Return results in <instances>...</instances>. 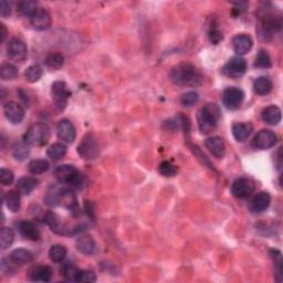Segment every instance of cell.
<instances>
[{
	"label": "cell",
	"instance_id": "6da1fadb",
	"mask_svg": "<svg viewBox=\"0 0 283 283\" xmlns=\"http://www.w3.org/2000/svg\"><path fill=\"white\" fill-rule=\"evenodd\" d=\"M169 79L178 87H199L204 81V76L197 68L189 62H182L174 67L169 72Z\"/></svg>",
	"mask_w": 283,
	"mask_h": 283
},
{
	"label": "cell",
	"instance_id": "7a4b0ae2",
	"mask_svg": "<svg viewBox=\"0 0 283 283\" xmlns=\"http://www.w3.org/2000/svg\"><path fill=\"white\" fill-rule=\"evenodd\" d=\"M221 118L220 108L215 103H207L198 115L199 131L203 134H210L216 130Z\"/></svg>",
	"mask_w": 283,
	"mask_h": 283
},
{
	"label": "cell",
	"instance_id": "3957f363",
	"mask_svg": "<svg viewBox=\"0 0 283 283\" xmlns=\"http://www.w3.org/2000/svg\"><path fill=\"white\" fill-rule=\"evenodd\" d=\"M54 176L61 184L68 185L73 189H82L84 186V177L73 165H61L54 169Z\"/></svg>",
	"mask_w": 283,
	"mask_h": 283
},
{
	"label": "cell",
	"instance_id": "277c9868",
	"mask_svg": "<svg viewBox=\"0 0 283 283\" xmlns=\"http://www.w3.org/2000/svg\"><path fill=\"white\" fill-rule=\"evenodd\" d=\"M50 136L51 131L47 124L35 123L25 132L23 140L30 146H43L48 143Z\"/></svg>",
	"mask_w": 283,
	"mask_h": 283
},
{
	"label": "cell",
	"instance_id": "5b68a950",
	"mask_svg": "<svg viewBox=\"0 0 283 283\" xmlns=\"http://www.w3.org/2000/svg\"><path fill=\"white\" fill-rule=\"evenodd\" d=\"M51 96H52L54 106L58 111L62 112L66 110L68 100L71 96V91L67 83L63 81H55L51 87Z\"/></svg>",
	"mask_w": 283,
	"mask_h": 283
},
{
	"label": "cell",
	"instance_id": "8992f818",
	"mask_svg": "<svg viewBox=\"0 0 283 283\" xmlns=\"http://www.w3.org/2000/svg\"><path fill=\"white\" fill-rule=\"evenodd\" d=\"M99 144L94 135L91 133L87 134L78 146V154L87 160H93L99 156Z\"/></svg>",
	"mask_w": 283,
	"mask_h": 283
},
{
	"label": "cell",
	"instance_id": "52a82bcc",
	"mask_svg": "<svg viewBox=\"0 0 283 283\" xmlns=\"http://www.w3.org/2000/svg\"><path fill=\"white\" fill-rule=\"evenodd\" d=\"M247 71V61L242 56L237 55L231 58V59L224 64L221 72L228 76V78H240Z\"/></svg>",
	"mask_w": 283,
	"mask_h": 283
},
{
	"label": "cell",
	"instance_id": "ba28073f",
	"mask_svg": "<svg viewBox=\"0 0 283 283\" xmlns=\"http://www.w3.org/2000/svg\"><path fill=\"white\" fill-rule=\"evenodd\" d=\"M6 51H7V55L9 59L15 62L21 63L27 59V46H25V43L21 39H18V38H12L11 40H9L7 47H6Z\"/></svg>",
	"mask_w": 283,
	"mask_h": 283
},
{
	"label": "cell",
	"instance_id": "9c48e42d",
	"mask_svg": "<svg viewBox=\"0 0 283 283\" xmlns=\"http://www.w3.org/2000/svg\"><path fill=\"white\" fill-rule=\"evenodd\" d=\"M254 188L256 185L252 179L241 177L236 179L234 184L231 185V194L236 198L243 199L251 195L254 191Z\"/></svg>",
	"mask_w": 283,
	"mask_h": 283
},
{
	"label": "cell",
	"instance_id": "30bf717a",
	"mask_svg": "<svg viewBox=\"0 0 283 283\" xmlns=\"http://www.w3.org/2000/svg\"><path fill=\"white\" fill-rule=\"evenodd\" d=\"M244 100V92L239 88H227L222 93V103L229 110H237Z\"/></svg>",
	"mask_w": 283,
	"mask_h": 283
},
{
	"label": "cell",
	"instance_id": "8fae6325",
	"mask_svg": "<svg viewBox=\"0 0 283 283\" xmlns=\"http://www.w3.org/2000/svg\"><path fill=\"white\" fill-rule=\"evenodd\" d=\"M59 205L72 212V215L78 217L81 214L79 207L78 198H76L74 191L70 188H61L59 192Z\"/></svg>",
	"mask_w": 283,
	"mask_h": 283
},
{
	"label": "cell",
	"instance_id": "7c38bea8",
	"mask_svg": "<svg viewBox=\"0 0 283 283\" xmlns=\"http://www.w3.org/2000/svg\"><path fill=\"white\" fill-rule=\"evenodd\" d=\"M29 21L31 27L38 31L48 30L52 24V19H51L49 11L40 7H38V9L30 16Z\"/></svg>",
	"mask_w": 283,
	"mask_h": 283
},
{
	"label": "cell",
	"instance_id": "4fadbf2b",
	"mask_svg": "<svg viewBox=\"0 0 283 283\" xmlns=\"http://www.w3.org/2000/svg\"><path fill=\"white\" fill-rule=\"evenodd\" d=\"M44 221L49 226L52 233L59 235V236H71L73 235L72 231H71L67 226L66 223L63 222L61 219V217L59 215H56L55 212L48 211L46 215H44Z\"/></svg>",
	"mask_w": 283,
	"mask_h": 283
},
{
	"label": "cell",
	"instance_id": "5bb4252c",
	"mask_svg": "<svg viewBox=\"0 0 283 283\" xmlns=\"http://www.w3.org/2000/svg\"><path fill=\"white\" fill-rule=\"evenodd\" d=\"M56 135L58 138L61 142H64L67 144L73 143L75 137H76V131L75 127L72 124V122L64 119L61 120L56 126Z\"/></svg>",
	"mask_w": 283,
	"mask_h": 283
},
{
	"label": "cell",
	"instance_id": "9a60e30c",
	"mask_svg": "<svg viewBox=\"0 0 283 283\" xmlns=\"http://www.w3.org/2000/svg\"><path fill=\"white\" fill-rule=\"evenodd\" d=\"M276 142H278V137H276L274 132L270 130H261L256 134L253 138V145L259 150H268L273 147L276 144Z\"/></svg>",
	"mask_w": 283,
	"mask_h": 283
},
{
	"label": "cell",
	"instance_id": "2e32d148",
	"mask_svg": "<svg viewBox=\"0 0 283 283\" xmlns=\"http://www.w3.org/2000/svg\"><path fill=\"white\" fill-rule=\"evenodd\" d=\"M5 117L11 124H19L24 118V108L17 102H7L4 106Z\"/></svg>",
	"mask_w": 283,
	"mask_h": 283
},
{
	"label": "cell",
	"instance_id": "e0dca14e",
	"mask_svg": "<svg viewBox=\"0 0 283 283\" xmlns=\"http://www.w3.org/2000/svg\"><path fill=\"white\" fill-rule=\"evenodd\" d=\"M29 279L35 282H49L52 279L53 271L49 266L37 265L29 270Z\"/></svg>",
	"mask_w": 283,
	"mask_h": 283
},
{
	"label": "cell",
	"instance_id": "ac0fdd59",
	"mask_svg": "<svg viewBox=\"0 0 283 283\" xmlns=\"http://www.w3.org/2000/svg\"><path fill=\"white\" fill-rule=\"evenodd\" d=\"M17 228L19 234H20L24 239H28L31 241H38L40 239V231L34 222L28 220H21L17 223Z\"/></svg>",
	"mask_w": 283,
	"mask_h": 283
},
{
	"label": "cell",
	"instance_id": "d6986e66",
	"mask_svg": "<svg viewBox=\"0 0 283 283\" xmlns=\"http://www.w3.org/2000/svg\"><path fill=\"white\" fill-rule=\"evenodd\" d=\"M252 44L253 41L251 39V37L244 34L237 35L233 39V48L238 55H243L248 53L249 51L251 50Z\"/></svg>",
	"mask_w": 283,
	"mask_h": 283
},
{
	"label": "cell",
	"instance_id": "ffe728a7",
	"mask_svg": "<svg viewBox=\"0 0 283 283\" xmlns=\"http://www.w3.org/2000/svg\"><path fill=\"white\" fill-rule=\"evenodd\" d=\"M270 203H271V196L269 192L260 191L252 198L251 203H250V209L256 214H261L269 208Z\"/></svg>",
	"mask_w": 283,
	"mask_h": 283
},
{
	"label": "cell",
	"instance_id": "44dd1931",
	"mask_svg": "<svg viewBox=\"0 0 283 283\" xmlns=\"http://www.w3.org/2000/svg\"><path fill=\"white\" fill-rule=\"evenodd\" d=\"M205 146L217 158H222L226 154V145L219 136H211L205 140Z\"/></svg>",
	"mask_w": 283,
	"mask_h": 283
},
{
	"label": "cell",
	"instance_id": "7402d4cb",
	"mask_svg": "<svg viewBox=\"0 0 283 283\" xmlns=\"http://www.w3.org/2000/svg\"><path fill=\"white\" fill-rule=\"evenodd\" d=\"M76 249L83 254H92L95 251V241L89 234H81L75 242Z\"/></svg>",
	"mask_w": 283,
	"mask_h": 283
},
{
	"label": "cell",
	"instance_id": "603a6c76",
	"mask_svg": "<svg viewBox=\"0 0 283 283\" xmlns=\"http://www.w3.org/2000/svg\"><path fill=\"white\" fill-rule=\"evenodd\" d=\"M261 119L266 124L278 125L282 119V112L279 106L270 105L266 107L261 113Z\"/></svg>",
	"mask_w": 283,
	"mask_h": 283
},
{
	"label": "cell",
	"instance_id": "cb8c5ba5",
	"mask_svg": "<svg viewBox=\"0 0 283 283\" xmlns=\"http://www.w3.org/2000/svg\"><path fill=\"white\" fill-rule=\"evenodd\" d=\"M32 259H34V254H32L29 250L23 248L15 249L14 251H11V253L9 254V260L17 266L27 265V263H30L32 261Z\"/></svg>",
	"mask_w": 283,
	"mask_h": 283
},
{
	"label": "cell",
	"instance_id": "d4e9b609",
	"mask_svg": "<svg viewBox=\"0 0 283 283\" xmlns=\"http://www.w3.org/2000/svg\"><path fill=\"white\" fill-rule=\"evenodd\" d=\"M231 131L237 142H244L253 132V125L251 123H235Z\"/></svg>",
	"mask_w": 283,
	"mask_h": 283
},
{
	"label": "cell",
	"instance_id": "484cf974",
	"mask_svg": "<svg viewBox=\"0 0 283 283\" xmlns=\"http://www.w3.org/2000/svg\"><path fill=\"white\" fill-rule=\"evenodd\" d=\"M38 185V181L34 177L23 176L17 182V190L22 195L28 196L34 191Z\"/></svg>",
	"mask_w": 283,
	"mask_h": 283
},
{
	"label": "cell",
	"instance_id": "4316f807",
	"mask_svg": "<svg viewBox=\"0 0 283 283\" xmlns=\"http://www.w3.org/2000/svg\"><path fill=\"white\" fill-rule=\"evenodd\" d=\"M5 204L11 212H18L20 210L21 201H20V192H19V190L12 189L9 190L8 192H6Z\"/></svg>",
	"mask_w": 283,
	"mask_h": 283
},
{
	"label": "cell",
	"instance_id": "83f0119b",
	"mask_svg": "<svg viewBox=\"0 0 283 283\" xmlns=\"http://www.w3.org/2000/svg\"><path fill=\"white\" fill-rule=\"evenodd\" d=\"M272 81L268 76H259L253 82L254 92L259 95H268L272 91Z\"/></svg>",
	"mask_w": 283,
	"mask_h": 283
},
{
	"label": "cell",
	"instance_id": "f1b7e54d",
	"mask_svg": "<svg viewBox=\"0 0 283 283\" xmlns=\"http://www.w3.org/2000/svg\"><path fill=\"white\" fill-rule=\"evenodd\" d=\"M67 151L68 150H67L66 145L62 143H55V144L49 146V149L47 150V154L50 159L54 160V162H58V160H60L66 156Z\"/></svg>",
	"mask_w": 283,
	"mask_h": 283
},
{
	"label": "cell",
	"instance_id": "f546056e",
	"mask_svg": "<svg viewBox=\"0 0 283 283\" xmlns=\"http://www.w3.org/2000/svg\"><path fill=\"white\" fill-rule=\"evenodd\" d=\"M79 272L80 270L76 268V266L72 262H67L66 265H63L61 269V273L63 275V278L68 282H76Z\"/></svg>",
	"mask_w": 283,
	"mask_h": 283
},
{
	"label": "cell",
	"instance_id": "4dcf8cb0",
	"mask_svg": "<svg viewBox=\"0 0 283 283\" xmlns=\"http://www.w3.org/2000/svg\"><path fill=\"white\" fill-rule=\"evenodd\" d=\"M49 167L50 164L48 160L38 158V159L31 160V162L28 164V171L31 174H34V175H40V174L46 173L49 169Z\"/></svg>",
	"mask_w": 283,
	"mask_h": 283
},
{
	"label": "cell",
	"instance_id": "1f68e13d",
	"mask_svg": "<svg viewBox=\"0 0 283 283\" xmlns=\"http://www.w3.org/2000/svg\"><path fill=\"white\" fill-rule=\"evenodd\" d=\"M67 254H68L67 248L62 246V244H54V246L51 247L49 250L50 259L55 263L62 262L64 259H66Z\"/></svg>",
	"mask_w": 283,
	"mask_h": 283
},
{
	"label": "cell",
	"instance_id": "d6a6232c",
	"mask_svg": "<svg viewBox=\"0 0 283 283\" xmlns=\"http://www.w3.org/2000/svg\"><path fill=\"white\" fill-rule=\"evenodd\" d=\"M37 9V3L31 2V0H23V2H19L17 4V11L23 17L30 18V16L34 14Z\"/></svg>",
	"mask_w": 283,
	"mask_h": 283
},
{
	"label": "cell",
	"instance_id": "836d02e7",
	"mask_svg": "<svg viewBox=\"0 0 283 283\" xmlns=\"http://www.w3.org/2000/svg\"><path fill=\"white\" fill-rule=\"evenodd\" d=\"M44 63H46V66L50 69H60L64 64V56L60 52H51L46 56Z\"/></svg>",
	"mask_w": 283,
	"mask_h": 283
},
{
	"label": "cell",
	"instance_id": "e575fe53",
	"mask_svg": "<svg viewBox=\"0 0 283 283\" xmlns=\"http://www.w3.org/2000/svg\"><path fill=\"white\" fill-rule=\"evenodd\" d=\"M15 240V234L12 229L8 227H3L0 230V246L3 250L8 249Z\"/></svg>",
	"mask_w": 283,
	"mask_h": 283
},
{
	"label": "cell",
	"instance_id": "d590c367",
	"mask_svg": "<svg viewBox=\"0 0 283 283\" xmlns=\"http://www.w3.org/2000/svg\"><path fill=\"white\" fill-rule=\"evenodd\" d=\"M271 58H270L268 51H266L265 49L259 50V52L254 59V67L259 69H269L271 68Z\"/></svg>",
	"mask_w": 283,
	"mask_h": 283
},
{
	"label": "cell",
	"instance_id": "8d00e7d4",
	"mask_svg": "<svg viewBox=\"0 0 283 283\" xmlns=\"http://www.w3.org/2000/svg\"><path fill=\"white\" fill-rule=\"evenodd\" d=\"M27 143H17L15 146L12 147V155H14L15 159L18 162H23L24 159H27L30 150L28 149Z\"/></svg>",
	"mask_w": 283,
	"mask_h": 283
},
{
	"label": "cell",
	"instance_id": "74e56055",
	"mask_svg": "<svg viewBox=\"0 0 283 283\" xmlns=\"http://www.w3.org/2000/svg\"><path fill=\"white\" fill-rule=\"evenodd\" d=\"M0 76L3 80H14L18 76V69L11 63H4L0 68Z\"/></svg>",
	"mask_w": 283,
	"mask_h": 283
},
{
	"label": "cell",
	"instance_id": "f35d334b",
	"mask_svg": "<svg viewBox=\"0 0 283 283\" xmlns=\"http://www.w3.org/2000/svg\"><path fill=\"white\" fill-rule=\"evenodd\" d=\"M42 74H43L42 68L40 66H37V64L36 66L29 67L24 71V78L30 83H35L37 81H39L41 79Z\"/></svg>",
	"mask_w": 283,
	"mask_h": 283
},
{
	"label": "cell",
	"instance_id": "ab89813d",
	"mask_svg": "<svg viewBox=\"0 0 283 283\" xmlns=\"http://www.w3.org/2000/svg\"><path fill=\"white\" fill-rule=\"evenodd\" d=\"M158 172L160 173V175H163L165 177H174L177 174L178 169H177V166L174 165L172 162L165 160V162H162L158 166Z\"/></svg>",
	"mask_w": 283,
	"mask_h": 283
},
{
	"label": "cell",
	"instance_id": "60d3db41",
	"mask_svg": "<svg viewBox=\"0 0 283 283\" xmlns=\"http://www.w3.org/2000/svg\"><path fill=\"white\" fill-rule=\"evenodd\" d=\"M270 256L273 260L274 267H275V271H276V275H278V281L281 282V278H282V254L278 250H271L270 251Z\"/></svg>",
	"mask_w": 283,
	"mask_h": 283
},
{
	"label": "cell",
	"instance_id": "b9f144b4",
	"mask_svg": "<svg viewBox=\"0 0 283 283\" xmlns=\"http://www.w3.org/2000/svg\"><path fill=\"white\" fill-rule=\"evenodd\" d=\"M199 101V95L197 92L195 91H189V92H186L185 94H183L181 102L183 106L185 107H191L194 106L196 103Z\"/></svg>",
	"mask_w": 283,
	"mask_h": 283
},
{
	"label": "cell",
	"instance_id": "7bdbcfd3",
	"mask_svg": "<svg viewBox=\"0 0 283 283\" xmlns=\"http://www.w3.org/2000/svg\"><path fill=\"white\" fill-rule=\"evenodd\" d=\"M59 192H60V188H56V187H51L48 192L46 197H44V202L47 203V205L49 206H55L59 204Z\"/></svg>",
	"mask_w": 283,
	"mask_h": 283
},
{
	"label": "cell",
	"instance_id": "ee69618b",
	"mask_svg": "<svg viewBox=\"0 0 283 283\" xmlns=\"http://www.w3.org/2000/svg\"><path fill=\"white\" fill-rule=\"evenodd\" d=\"M95 281H96V274L93 271H91V270H80L76 282L93 283Z\"/></svg>",
	"mask_w": 283,
	"mask_h": 283
},
{
	"label": "cell",
	"instance_id": "f6af8a7d",
	"mask_svg": "<svg viewBox=\"0 0 283 283\" xmlns=\"http://www.w3.org/2000/svg\"><path fill=\"white\" fill-rule=\"evenodd\" d=\"M14 179H15V175L10 169L2 168V171H0V183H2L4 186L11 185L14 183Z\"/></svg>",
	"mask_w": 283,
	"mask_h": 283
},
{
	"label": "cell",
	"instance_id": "bcb514c9",
	"mask_svg": "<svg viewBox=\"0 0 283 283\" xmlns=\"http://www.w3.org/2000/svg\"><path fill=\"white\" fill-rule=\"evenodd\" d=\"M209 39L210 42L214 43V44H218L220 41H222L223 39V36H222V32L218 29L215 25H212L209 30Z\"/></svg>",
	"mask_w": 283,
	"mask_h": 283
},
{
	"label": "cell",
	"instance_id": "7dc6e473",
	"mask_svg": "<svg viewBox=\"0 0 283 283\" xmlns=\"http://www.w3.org/2000/svg\"><path fill=\"white\" fill-rule=\"evenodd\" d=\"M10 14H11L10 3L6 2V0H2V2H0V15H2V17L6 18L10 16Z\"/></svg>",
	"mask_w": 283,
	"mask_h": 283
},
{
	"label": "cell",
	"instance_id": "c3c4849f",
	"mask_svg": "<svg viewBox=\"0 0 283 283\" xmlns=\"http://www.w3.org/2000/svg\"><path fill=\"white\" fill-rule=\"evenodd\" d=\"M0 30H2V35H0L2 36V42H4L6 37H7V29H6V25L4 23L0 24Z\"/></svg>",
	"mask_w": 283,
	"mask_h": 283
}]
</instances>
